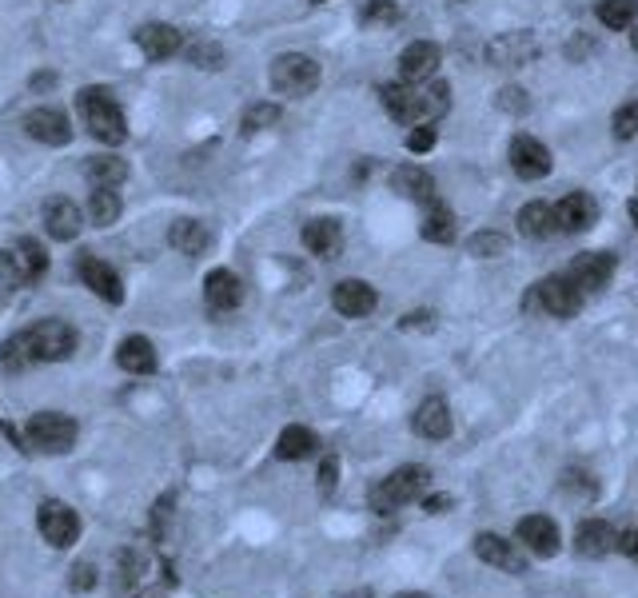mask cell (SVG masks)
<instances>
[{
	"label": "cell",
	"instance_id": "1",
	"mask_svg": "<svg viewBox=\"0 0 638 598\" xmlns=\"http://www.w3.org/2000/svg\"><path fill=\"white\" fill-rule=\"evenodd\" d=\"M383 108H387L399 124H411V128L427 124V128H431L435 120L447 116V108H451V88H447L443 80H423V84L399 80V84H387V88H383Z\"/></svg>",
	"mask_w": 638,
	"mask_h": 598
},
{
	"label": "cell",
	"instance_id": "2",
	"mask_svg": "<svg viewBox=\"0 0 638 598\" xmlns=\"http://www.w3.org/2000/svg\"><path fill=\"white\" fill-rule=\"evenodd\" d=\"M80 112H84L88 132L100 144L116 148V144L128 140V120H124V112H120V104H116V96L108 88H84L80 92Z\"/></svg>",
	"mask_w": 638,
	"mask_h": 598
},
{
	"label": "cell",
	"instance_id": "3",
	"mask_svg": "<svg viewBox=\"0 0 638 598\" xmlns=\"http://www.w3.org/2000/svg\"><path fill=\"white\" fill-rule=\"evenodd\" d=\"M76 435H80L76 419H72V415H60V411H36V415L28 419V427H24L28 451L36 447V451H44V455H64V451H72Z\"/></svg>",
	"mask_w": 638,
	"mask_h": 598
},
{
	"label": "cell",
	"instance_id": "4",
	"mask_svg": "<svg viewBox=\"0 0 638 598\" xmlns=\"http://www.w3.org/2000/svg\"><path fill=\"white\" fill-rule=\"evenodd\" d=\"M48 272V252L40 240H16L12 248L0 252V284L4 288H24V284H36L40 276Z\"/></svg>",
	"mask_w": 638,
	"mask_h": 598
},
{
	"label": "cell",
	"instance_id": "5",
	"mask_svg": "<svg viewBox=\"0 0 638 598\" xmlns=\"http://www.w3.org/2000/svg\"><path fill=\"white\" fill-rule=\"evenodd\" d=\"M423 491H427V471L423 467H399L387 479H379V487L371 491V511L391 515V511L423 499Z\"/></svg>",
	"mask_w": 638,
	"mask_h": 598
},
{
	"label": "cell",
	"instance_id": "6",
	"mask_svg": "<svg viewBox=\"0 0 638 598\" xmlns=\"http://www.w3.org/2000/svg\"><path fill=\"white\" fill-rule=\"evenodd\" d=\"M24 339L36 363H60V359H72L76 351V327L64 319H40L24 331Z\"/></svg>",
	"mask_w": 638,
	"mask_h": 598
},
{
	"label": "cell",
	"instance_id": "7",
	"mask_svg": "<svg viewBox=\"0 0 638 598\" xmlns=\"http://www.w3.org/2000/svg\"><path fill=\"white\" fill-rule=\"evenodd\" d=\"M319 84V64L304 52H284L272 64V88L284 96H308Z\"/></svg>",
	"mask_w": 638,
	"mask_h": 598
},
{
	"label": "cell",
	"instance_id": "8",
	"mask_svg": "<svg viewBox=\"0 0 638 598\" xmlns=\"http://www.w3.org/2000/svg\"><path fill=\"white\" fill-rule=\"evenodd\" d=\"M36 527H40L44 543H48V547H56V551H64V547H72V543L80 539V515H76L68 503H56V499L40 503Z\"/></svg>",
	"mask_w": 638,
	"mask_h": 598
},
{
	"label": "cell",
	"instance_id": "9",
	"mask_svg": "<svg viewBox=\"0 0 638 598\" xmlns=\"http://www.w3.org/2000/svg\"><path fill=\"white\" fill-rule=\"evenodd\" d=\"M152 571H156V563H152L144 551H120V555H116V571H112V595L136 598L148 587Z\"/></svg>",
	"mask_w": 638,
	"mask_h": 598
},
{
	"label": "cell",
	"instance_id": "10",
	"mask_svg": "<svg viewBox=\"0 0 638 598\" xmlns=\"http://www.w3.org/2000/svg\"><path fill=\"white\" fill-rule=\"evenodd\" d=\"M535 296L543 303V311L555 315V319H571V315L583 307V288H579L571 276H551V280H543V284L535 288Z\"/></svg>",
	"mask_w": 638,
	"mask_h": 598
},
{
	"label": "cell",
	"instance_id": "11",
	"mask_svg": "<svg viewBox=\"0 0 638 598\" xmlns=\"http://www.w3.org/2000/svg\"><path fill=\"white\" fill-rule=\"evenodd\" d=\"M76 276H80V284H84L88 292H96L100 299H108V303H124V284H120L116 268H112V264H104V260H96L92 252H84V256H80Z\"/></svg>",
	"mask_w": 638,
	"mask_h": 598
},
{
	"label": "cell",
	"instance_id": "12",
	"mask_svg": "<svg viewBox=\"0 0 638 598\" xmlns=\"http://www.w3.org/2000/svg\"><path fill=\"white\" fill-rule=\"evenodd\" d=\"M475 555H479L487 567H499V571H507V575H523V571H527V559H523L519 543H511V539H503V535H491V531L475 535Z\"/></svg>",
	"mask_w": 638,
	"mask_h": 598
},
{
	"label": "cell",
	"instance_id": "13",
	"mask_svg": "<svg viewBox=\"0 0 638 598\" xmlns=\"http://www.w3.org/2000/svg\"><path fill=\"white\" fill-rule=\"evenodd\" d=\"M24 132L32 140L48 144V148H60V144L72 140V124H68V116L60 108H36V112H28L24 116Z\"/></svg>",
	"mask_w": 638,
	"mask_h": 598
},
{
	"label": "cell",
	"instance_id": "14",
	"mask_svg": "<svg viewBox=\"0 0 638 598\" xmlns=\"http://www.w3.org/2000/svg\"><path fill=\"white\" fill-rule=\"evenodd\" d=\"M511 168L519 180H543L551 172V152L535 136H515L511 140Z\"/></svg>",
	"mask_w": 638,
	"mask_h": 598
},
{
	"label": "cell",
	"instance_id": "15",
	"mask_svg": "<svg viewBox=\"0 0 638 598\" xmlns=\"http://www.w3.org/2000/svg\"><path fill=\"white\" fill-rule=\"evenodd\" d=\"M515 539H519L531 555H539V559L559 555V527H555L547 515H527V519L515 527Z\"/></svg>",
	"mask_w": 638,
	"mask_h": 598
},
{
	"label": "cell",
	"instance_id": "16",
	"mask_svg": "<svg viewBox=\"0 0 638 598\" xmlns=\"http://www.w3.org/2000/svg\"><path fill=\"white\" fill-rule=\"evenodd\" d=\"M435 72H439V48H435L431 40H415V44L403 48V56H399V76H403L407 84L435 80Z\"/></svg>",
	"mask_w": 638,
	"mask_h": 598
},
{
	"label": "cell",
	"instance_id": "17",
	"mask_svg": "<svg viewBox=\"0 0 638 598\" xmlns=\"http://www.w3.org/2000/svg\"><path fill=\"white\" fill-rule=\"evenodd\" d=\"M136 44H140V52L148 56V60H168V56H176L180 48H184V36H180V28H172V24H140L136 28Z\"/></svg>",
	"mask_w": 638,
	"mask_h": 598
},
{
	"label": "cell",
	"instance_id": "18",
	"mask_svg": "<svg viewBox=\"0 0 638 598\" xmlns=\"http://www.w3.org/2000/svg\"><path fill=\"white\" fill-rule=\"evenodd\" d=\"M531 56H535L531 32H503V36H495V40L487 44V60H491L495 68H519V64H527Z\"/></svg>",
	"mask_w": 638,
	"mask_h": 598
},
{
	"label": "cell",
	"instance_id": "19",
	"mask_svg": "<svg viewBox=\"0 0 638 598\" xmlns=\"http://www.w3.org/2000/svg\"><path fill=\"white\" fill-rule=\"evenodd\" d=\"M80 228H84V216H80V208H76L72 200L56 196V200H48V204H44V232H48L52 240L68 244V240H76V236H80Z\"/></svg>",
	"mask_w": 638,
	"mask_h": 598
},
{
	"label": "cell",
	"instance_id": "20",
	"mask_svg": "<svg viewBox=\"0 0 638 598\" xmlns=\"http://www.w3.org/2000/svg\"><path fill=\"white\" fill-rule=\"evenodd\" d=\"M619 547V531L607 523V519H587V523H579V531H575V551L583 555V559H603V555H611Z\"/></svg>",
	"mask_w": 638,
	"mask_h": 598
},
{
	"label": "cell",
	"instance_id": "21",
	"mask_svg": "<svg viewBox=\"0 0 638 598\" xmlns=\"http://www.w3.org/2000/svg\"><path fill=\"white\" fill-rule=\"evenodd\" d=\"M331 303H335V311L339 315H347V319H363V315H371L375 311V288L371 284H363V280H339L335 284V292H331Z\"/></svg>",
	"mask_w": 638,
	"mask_h": 598
},
{
	"label": "cell",
	"instance_id": "22",
	"mask_svg": "<svg viewBox=\"0 0 638 598\" xmlns=\"http://www.w3.org/2000/svg\"><path fill=\"white\" fill-rule=\"evenodd\" d=\"M411 427H415L419 439H447L451 435V407H447V399H439V395L423 399L415 407V415H411Z\"/></svg>",
	"mask_w": 638,
	"mask_h": 598
},
{
	"label": "cell",
	"instance_id": "23",
	"mask_svg": "<svg viewBox=\"0 0 638 598\" xmlns=\"http://www.w3.org/2000/svg\"><path fill=\"white\" fill-rule=\"evenodd\" d=\"M555 220H559V232H587L599 220V204L587 192H571L567 200L555 204Z\"/></svg>",
	"mask_w": 638,
	"mask_h": 598
},
{
	"label": "cell",
	"instance_id": "24",
	"mask_svg": "<svg viewBox=\"0 0 638 598\" xmlns=\"http://www.w3.org/2000/svg\"><path fill=\"white\" fill-rule=\"evenodd\" d=\"M611 276H615V256H607V252H583V256L571 264V280H575L583 292L607 288Z\"/></svg>",
	"mask_w": 638,
	"mask_h": 598
},
{
	"label": "cell",
	"instance_id": "25",
	"mask_svg": "<svg viewBox=\"0 0 638 598\" xmlns=\"http://www.w3.org/2000/svg\"><path fill=\"white\" fill-rule=\"evenodd\" d=\"M204 299H208L212 311H232V307H240V299H244V284H240L236 272L216 268V272H208V280H204Z\"/></svg>",
	"mask_w": 638,
	"mask_h": 598
},
{
	"label": "cell",
	"instance_id": "26",
	"mask_svg": "<svg viewBox=\"0 0 638 598\" xmlns=\"http://www.w3.org/2000/svg\"><path fill=\"white\" fill-rule=\"evenodd\" d=\"M116 363H120L128 375H152V371H156V347H152V339L128 335V339L120 343V351H116Z\"/></svg>",
	"mask_w": 638,
	"mask_h": 598
},
{
	"label": "cell",
	"instance_id": "27",
	"mask_svg": "<svg viewBox=\"0 0 638 598\" xmlns=\"http://www.w3.org/2000/svg\"><path fill=\"white\" fill-rule=\"evenodd\" d=\"M168 244H172L180 256H204L208 244H212V232H208V224H200V220H176L172 232H168Z\"/></svg>",
	"mask_w": 638,
	"mask_h": 598
},
{
	"label": "cell",
	"instance_id": "28",
	"mask_svg": "<svg viewBox=\"0 0 638 598\" xmlns=\"http://www.w3.org/2000/svg\"><path fill=\"white\" fill-rule=\"evenodd\" d=\"M304 248H308L312 256H319V260H335L339 248H343L339 224H335V220H312V224L304 228Z\"/></svg>",
	"mask_w": 638,
	"mask_h": 598
},
{
	"label": "cell",
	"instance_id": "29",
	"mask_svg": "<svg viewBox=\"0 0 638 598\" xmlns=\"http://www.w3.org/2000/svg\"><path fill=\"white\" fill-rule=\"evenodd\" d=\"M419 232H423V240H431V244H451V240H455V212H451L443 200H427Z\"/></svg>",
	"mask_w": 638,
	"mask_h": 598
},
{
	"label": "cell",
	"instance_id": "30",
	"mask_svg": "<svg viewBox=\"0 0 638 598\" xmlns=\"http://www.w3.org/2000/svg\"><path fill=\"white\" fill-rule=\"evenodd\" d=\"M319 439L312 427H284L280 431V439H276V459H284V463H300V459H308V455H316Z\"/></svg>",
	"mask_w": 638,
	"mask_h": 598
},
{
	"label": "cell",
	"instance_id": "31",
	"mask_svg": "<svg viewBox=\"0 0 638 598\" xmlns=\"http://www.w3.org/2000/svg\"><path fill=\"white\" fill-rule=\"evenodd\" d=\"M391 184H395V192L407 196V200H419V204L435 200V180H431L423 168H415V164L395 168V172H391Z\"/></svg>",
	"mask_w": 638,
	"mask_h": 598
},
{
	"label": "cell",
	"instance_id": "32",
	"mask_svg": "<svg viewBox=\"0 0 638 598\" xmlns=\"http://www.w3.org/2000/svg\"><path fill=\"white\" fill-rule=\"evenodd\" d=\"M84 176L92 188H120L128 180V164L120 156H92L84 164Z\"/></svg>",
	"mask_w": 638,
	"mask_h": 598
},
{
	"label": "cell",
	"instance_id": "33",
	"mask_svg": "<svg viewBox=\"0 0 638 598\" xmlns=\"http://www.w3.org/2000/svg\"><path fill=\"white\" fill-rule=\"evenodd\" d=\"M519 232L523 236H531V240H547L551 232H559V220H555V208L551 204H527L523 212H519Z\"/></svg>",
	"mask_w": 638,
	"mask_h": 598
},
{
	"label": "cell",
	"instance_id": "34",
	"mask_svg": "<svg viewBox=\"0 0 638 598\" xmlns=\"http://www.w3.org/2000/svg\"><path fill=\"white\" fill-rule=\"evenodd\" d=\"M120 212H124V204H120L116 188H92V196H88V216H92L96 228H112V224L120 220Z\"/></svg>",
	"mask_w": 638,
	"mask_h": 598
},
{
	"label": "cell",
	"instance_id": "35",
	"mask_svg": "<svg viewBox=\"0 0 638 598\" xmlns=\"http://www.w3.org/2000/svg\"><path fill=\"white\" fill-rule=\"evenodd\" d=\"M36 359H32V351H28V339H24V331L20 335H8L4 343H0V367L4 371H24V367H32Z\"/></svg>",
	"mask_w": 638,
	"mask_h": 598
},
{
	"label": "cell",
	"instance_id": "36",
	"mask_svg": "<svg viewBox=\"0 0 638 598\" xmlns=\"http://www.w3.org/2000/svg\"><path fill=\"white\" fill-rule=\"evenodd\" d=\"M599 20L607 28H631L638 20V0H599Z\"/></svg>",
	"mask_w": 638,
	"mask_h": 598
},
{
	"label": "cell",
	"instance_id": "37",
	"mask_svg": "<svg viewBox=\"0 0 638 598\" xmlns=\"http://www.w3.org/2000/svg\"><path fill=\"white\" fill-rule=\"evenodd\" d=\"M280 124V104H252L248 112H244V136H256V132H264V128H276Z\"/></svg>",
	"mask_w": 638,
	"mask_h": 598
},
{
	"label": "cell",
	"instance_id": "38",
	"mask_svg": "<svg viewBox=\"0 0 638 598\" xmlns=\"http://www.w3.org/2000/svg\"><path fill=\"white\" fill-rule=\"evenodd\" d=\"M399 20V4L395 0H367L363 8H359V24H367V28H375V24H395Z\"/></svg>",
	"mask_w": 638,
	"mask_h": 598
},
{
	"label": "cell",
	"instance_id": "39",
	"mask_svg": "<svg viewBox=\"0 0 638 598\" xmlns=\"http://www.w3.org/2000/svg\"><path fill=\"white\" fill-rule=\"evenodd\" d=\"M184 56L196 64V68H224V48L212 44V40H196L184 48Z\"/></svg>",
	"mask_w": 638,
	"mask_h": 598
},
{
	"label": "cell",
	"instance_id": "40",
	"mask_svg": "<svg viewBox=\"0 0 638 598\" xmlns=\"http://www.w3.org/2000/svg\"><path fill=\"white\" fill-rule=\"evenodd\" d=\"M611 132H615L619 140H635L638 136V100H627V104L611 116Z\"/></svg>",
	"mask_w": 638,
	"mask_h": 598
},
{
	"label": "cell",
	"instance_id": "41",
	"mask_svg": "<svg viewBox=\"0 0 638 598\" xmlns=\"http://www.w3.org/2000/svg\"><path fill=\"white\" fill-rule=\"evenodd\" d=\"M503 252H507V236H499V232H479L471 240V256H479V260H491V256H503Z\"/></svg>",
	"mask_w": 638,
	"mask_h": 598
},
{
	"label": "cell",
	"instance_id": "42",
	"mask_svg": "<svg viewBox=\"0 0 638 598\" xmlns=\"http://www.w3.org/2000/svg\"><path fill=\"white\" fill-rule=\"evenodd\" d=\"M335 487H339V459H335V455H327V459L319 463V491H323V495H331Z\"/></svg>",
	"mask_w": 638,
	"mask_h": 598
},
{
	"label": "cell",
	"instance_id": "43",
	"mask_svg": "<svg viewBox=\"0 0 638 598\" xmlns=\"http://www.w3.org/2000/svg\"><path fill=\"white\" fill-rule=\"evenodd\" d=\"M407 148L415 152V156H423V152H431L435 148V128H427V124H419L411 136H407Z\"/></svg>",
	"mask_w": 638,
	"mask_h": 598
},
{
	"label": "cell",
	"instance_id": "44",
	"mask_svg": "<svg viewBox=\"0 0 638 598\" xmlns=\"http://www.w3.org/2000/svg\"><path fill=\"white\" fill-rule=\"evenodd\" d=\"M92 583H96V567H92V563H76V567H72V587H76V591H88Z\"/></svg>",
	"mask_w": 638,
	"mask_h": 598
},
{
	"label": "cell",
	"instance_id": "45",
	"mask_svg": "<svg viewBox=\"0 0 638 598\" xmlns=\"http://www.w3.org/2000/svg\"><path fill=\"white\" fill-rule=\"evenodd\" d=\"M619 551L638 567V531H623V535H619Z\"/></svg>",
	"mask_w": 638,
	"mask_h": 598
},
{
	"label": "cell",
	"instance_id": "46",
	"mask_svg": "<svg viewBox=\"0 0 638 598\" xmlns=\"http://www.w3.org/2000/svg\"><path fill=\"white\" fill-rule=\"evenodd\" d=\"M503 108H511V112H515V108H519V112H527V92H523V88H507V92H503Z\"/></svg>",
	"mask_w": 638,
	"mask_h": 598
},
{
	"label": "cell",
	"instance_id": "47",
	"mask_svg": "<svg viewBox=\"0 0 638 598\" xmlns=\"http://www.w3.org/2000/svg\"><path fill=\"white\" fill-rule=\"evenodd\" d=\"M28 84H32V92H48V88L56 84V76H52V72H36Z\"/></svg>",
	"mask_w": 638,
	"mask_h": 598
},
{
	"label": "cell",
	"instance_id": "48",
	"mask_svg": "<svg viewBox=\"0 0 638 598\" xmlns=\"http://www.w3.org/2000/svg\"><path fill=\"white\" fill-rule=\"evenodd\" d=\"M447 503H451V499H447V495H435V499H427V503H423V507H427V511H431V515H439V511H443V507H447Z\"/></svg>",
	"mask_w": 638,
	"mask_h": 598
},
{
	"label": "cell",
	"instance_id": "49",
	"mask_svg": "<svg viewBox=\"0 0 638 598\" xmlns=\"http://www.w3.org/2000/svg\"><path fill=\"white\" fill-rule=\"evenodd\" d=\"M631 44H635V48H638V20H635V24H631Z\"/></svg>",
	"mask_w": 638,
	"mask_h": 598
},
{
	"label": "cell",
	"instance_id": "50",
	"mask_svg": "<svg viewBox=\"0 0 638 598\" xmlns=\"http://www.w3.org/2000/svg\"><path fill=\"white\" fill-rule=\"evenodd\" d=\"M631 220H635V228H638V200H631Z\"/></svg>",
	"mask_w": 638,
	"mask_h": 598
},
{
	"label": "cell",
	"instance_id": "51",
	"mask_svg": "<svg viewBox=\"0 0 638 598\" xmlns=\"http://www.w3.org/2000/svg\"><path fill=\"white\" fill-rule=\"evenodd\" d=\"M347 598H371V591H355V595H347Z\"/></svg>",
	"mask_w": 638,
	"mask_h": 598
},
{
	"label": "cell",
	"instance_id": "52",
	"mask_svg": "<svg viewBox=\"0 0 638 598\" xmlns=\"http://www.w3.org/2000/svg\"><path fill=\"white\" fill-rule=\"evenodd\" d=\"M399 598H427V595H399Z\"/></svg>",
	"mask_w": 638,
	"mask_h": 598
},
{
	"label": "cell",
	"instance_id": "53",
	"mask_svg": "<svg viewBox=\"0 0 638 598\" xmlns=\"http://www.w3.org/2000/svg\"><path fill=\"white\" fill-rule=\"evenodd\" d=\"M316 4H327V0H316Z\"/></svg>",
	"mask_w": 638,
	"mask_h": 598
}]
</instances>
